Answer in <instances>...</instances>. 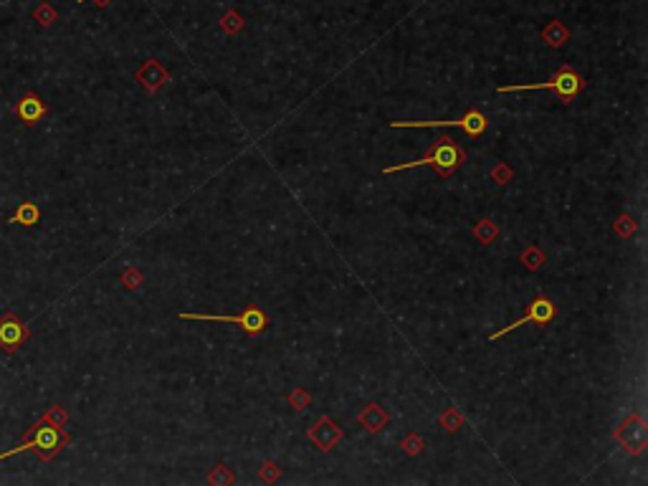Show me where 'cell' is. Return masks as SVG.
I'll return each mask as SVG.
<instances>
[{"mask_svg":"<svg viewBox=\"0 0 648 486\" xmlns=\"http://www.w3.org/2000/svg\"><path fill=\"white\" fill-rule=\"evenodd\" d=\"M69 441H71V436L63 431V428L51 425V423H43V421L39 418V421L25 431L21 446L10 448V451H6V454H0V461H3V458H10V456H16V454H23V451H33L41 461H51V458H56L63 448L69 446Z\"/></svg>","mask_w":648,"mask_h":486,"instance_id":"obj_1","label":"cell"},{"mask_svg":"<svg viewBox=\"0 0 648 486\" xmlns=\"http://www.w3.org/2000/svg\"><path fill=\"white\" fill-rule=\"evenodd\" d=\"M461 162H463V152H461L459 145H456L451 137H441V140L436 142V147H433V152H430V155L421 157V160H415V162L388 165V167H383V175L403 173V170H415V167L430 165V167H436L438 178H451V175L459 170Z\"/></svg>","mask_w":648,"mask_h":486,"instance_id":"obj_2","label":"cell"},{"mask_svg":"<svg viewBox=\"0 0 648 486\" xmlns=\"http://www.w3.org/2000/svg\"><path fill=\"white\" fill-rule=\"evenodd\" d=\"M545 89H552L554 94L560 96V102H572V99L583 92V78L572 69H560L550 81H542V84H509V87H499V94H512V92H545Z\"/></svg>","mask_w":648,"mask_h":486,"instance_id":"obj_3","label":"cell"},{"mask_svg":"<svg viewBox=\"0 0 648 486\" xmlns=\"http://www.w3.org/2000/svg\"><path fill=\"white\" fill-rule=\"evenodd\" d=\"M180 319H193V321H233V324H241V330L246 335H258L269 327V317H266L258 306H249L246 312L241 314H226V317H218V314H193V312H180Z\"/></svg>","mask_w":648,"mask_h":486,"instance_id":"obj_4","label":"cell"},{"mask_svg":"<svg viewBox=\"0 0 648 486\" xmlns=\"http://www.w3.org/2000/svg\"><path fill=\"white\" fill-rule=\"evenodd\" d=\"M486 117L479 109H469L461 119H451V122H443V119H433V122H390V127L395 129H418V127H461L469 137H481L486 132Z\"/></svg>","mask_w":648,"mask_h":486,"instance_id":"obj_5","label":"cell"},{"mask_svg":"<svg viewBox=\"0 0 648 486\" xmlns=\"http://www.w3.org/2000/svg\"><path fill=\"white\" fill-rule=\"evenodd\" d=\"M28 337H31V330H28V324L23 319H18L16 314L10 312L0 317V347H3V352L16 355Z\"/></svg>","mask_w":648,"mask_h":486,"instance_id":"obj_6","label":"cell"},{"mask_svg":"<svg viewBox=\"0 0 648 486\" xmlns=\"http://www.w3.org/2000/svg\"><path fill=\"white\" fill-rule=\"evenodd\" d=\"M554 302L552 299H547V297H537L534 302L530 304V312L524 314L522 319H516L514 324H509V327H504V330H499V332H494L492 337V342H497V339H501L504 335H509V332H514V330H519V327H524L527 321H534V324H550V321L554 319Z\"/></svg>","mask_w":648,"mask_h":486,"instance_id":"obj_7","label":"cell"},{"mask_svg":"<svg viewBox=\"0 0 648 486\" xmlns=\"http://www.w3.org/2000/svg\"><path fill=\"white\" fill-rule=\"evenodd\" d=\"M309 441H312L320 451H332V448L342 441V431H339V425H337L332 418L322 416L320 421L309 428Z\"/></svg>","mask_w":648,"mask_h":486,"instance_id":"obj_8","label":"cell"},{"mask_svg":"<svg viewBox=\"0 0 648 486\" xmlns=\"http://www.w3.org/2000/svg\"><path fill=\"white\" fill-rule=\"evenodd\" d=\"M48 114V107L43 104V99H41L39 94H23L21 99H18L16 104V117L23 122V125L33 127L39 125L41 119Z\"/></svg>","mask_w":648,"mask_h":486,"instance_id":"obj_9","label":"cell"},{"mask_svg":"<svg viewBox=\"0 0 648 486\" xmlns=\"http://www.w3.org/2000/svg\"><path fill=\"white\" fill-rule=\"evenodd\" d=\"M137 81H140L142 87L147 89V92H157V89L165 87V84L170 81V71L165 69L160 61L149 59V61L142 63L140 71H137Z\"/></svg>","mask_w":648,"mask_h":486,"instance_id":"obj_10","label":"cell"},{"mask_svg":"<svg viewBox=\"0 0 648 486\" xmlns=\"http://www.w3.org/2000/svg\"><path fill=\"white\" fill-rule=\"evenodd\" d=\"M357 421H359V425H362L367 433H380L385 425L390 423V416H388V410H385L383 405L370 403V405H365V408H362V413L357 416Z\"/></svg>","mask_w":648,"mask_h":486,"instance_id":"obj_11","label":"cell"},{"mask_svg":"<svg viewBox=\"0 0 648 486\" xmlns=\"http://www.w3.org/2000/svg\"><path fill=\"white\" fill-rule=\"evenodd\" d=\"M39 226L41 223V208L33 200H23V203L18 205L16 213H13V218H10V226Z\"/></svg>","mask_w":648,"mask_h":486,"instance_id":"obj_12","label":"cell"},{"mask_svg":"<svg viewBox=\"0 0 648 486\" xmlns=\"http://www.w3.org/2000/svg\"><path fill=\"white\" fill-rule=\"evenodd\" d=\"M567 39H570V28H567L563 21H550V23L545 25V31H542V41L552 48L565 46Z\"/></svg>","mask_w":648,"mask_h":486,"instance_id":"obj_13","label":"cell"},{"mask_svg":"<svg viewBox=\"0 0 648 486\" xmlns=\"http://www.w3.org/2000/svg\"><path fill=\"white\" fill-rule=\"evenodd\" d=\"M56 18H59V10L51 6V3H41L39 8L33 10V21L41 25H51L56 23Z\"/></svg>","mask_w":648,"mask_h":486,"instance_id":"obj_14","label":"cell"},{"mask_svg":"<svg viewBox=\"0 0 648 486\" xmlns=\"http://www.w3.org/2000/svg\"><path fill=\"white\" fill-rule=\"evenodd\" d=\"M474 235H477V238H479L481 243H484V246H489V243H492L494 238L499 235V228L494 226L492 220H481V223H479V226L474 228Z\"/></svg>","mask_w":648,"mask_h":486,"instance_id":"obj_15","label":"cell"},{"mask_svg":"<svg viewBox=\"0 0 648 486\" xmlns=\"http://www.w3.org/2000/svg\"><path fill=\"white\" fill-rule=\"evenodd\" d=\"M41 421H43V423H51V425H59V428H63L69 418H66V413H63L61 405H51V408H48L46 413L41 416Z\"/></svg>","mask_w":648,"mask_h":486,"instance_id":"obj_16","label":"cell"},{"mask_svg":"<svg viewBox=\"0 0 648 486\" xmlns=\"http://www.w3.org/2000/svg\"><path fill=\"white\" fill-rule=\"evenodd\" d=\"M220 25H223L226 33H238L243 28V18L238 16L236 10H231V13H226V16L220 18Z\"/></svg>","mask_w":648,"mask_h":486,"instance_id":"obj_17","label":"cell"},{"mask_svg":"<svg viewBox=\"0 0 648 486\" xmlns=\"http://www.w3.org/2000/svg\"><path fill=\"white\" fill-rule=\"evenodd\" d=\"M208 481L211 484H233L236 481V476L228 471V466H223V463H218L216 469H213V474L208 476Z\"/></svg>","mask_w":648,"mask_h":486,"instance_id":"obj_18","label":"cell"},{"mask_svg":"<svg viewBox=\"0 0 648 486\" xmlns=\"http://www.w3.org/2000/svg\"><path fill=\"white\" fill-rule=\"evenodd\" d=\"M522 261L527 264V268H532V271H534V268L542 266V253H539L537 249H534V246H530V251L524 253Z\"/></svg>","mask_w":648,"mask_h":486,"instance_id":"obj_19","label":"cell"},{"mask_svg":"<svg viewBox=\"0 0 648 486\" xmlns=\"http://www.w3.org/2000/svg\"><path fill=\"white\" fill-rule=\"evenodd\" d=\"M279 474H282V471L276 469V463H271V461H266L264 466H261V481H276Z\"/></svg>","mask_w":648,"mask_h":486,"instance_id":"obj_20","label":"cell"},{"mask_svg":"<svg viewBox=\"0 0 648 486\" xmlns=\"http://www.w3.org/2000/svg\"><path fill=\"white\" fill-rule=\"evenodd\" d=\"M122 284H125V286H129V289H137V284H140V274H137L134 268H129V271H125V276H122Z\"/></svg>","mask_w":648,"mask_h":486,"instance_id":"obj_21","label":"cell"},{"mask_svg":"<svg viewBox=\"0 0 648 486\" xmlns=\"http://www.w3.org/2000/svg\"><path fill=\"white\" fill-rule=\"evenodd\" d=\"M403 448H406L408 454H418V451L423 448V441H421V439H415V436H410V439L403 441Z\"/></svg>","mask_w":648,"mask_h":486,"instance_id":"obj_22","label":"cell"},{"mask_svg":"<svg viewBox=\"0 0 648 486\" xmlns=\"http://www.w3.org/2000/svg\"><path fill=\"white\" fill-rule=\"evenodd\" d=\"M291 400H294V405H297V410H302V408H304V405H309V395H304V392H302V390H297V392H294V398H291Z\"/></svg>","mask_w":648,"mask_h":486,"instance_id":"obj_23","label":"cell"},{"mask_svg":"<svg viewBox=\"0 0 648 486\" xmlns=\"http://www.w3.org/2000/svg\"><path fill=\"white\" fill-rule=\"evenodd\" d=\"M79 3H86V0H79ZM94 3H96V6H99V8H107V6H109L112 0H94Z\"/></svg>","mask_w":648,"mask_h":486,"instance_id":"obj_24","label":"cell"}]
</instances>
